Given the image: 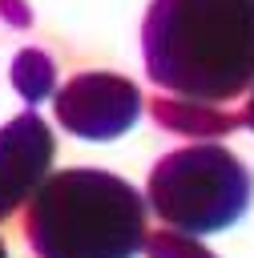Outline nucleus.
Returning a JSON list of instances; mask_svg holds the SVG:
<instances>
[{"mask_svg":"<svg viewBox=\"0 0 254 258\" xmlns=\"http://www.w3.org/2000/svg\"><path fill=\"white\" fill-rule=\"evenodd\" d=\"M0 16H4L8 24H16V28L32 20V12H28V4H24V0H0Z\"/></svg>","mask_w":254,"mask_h":258,"instance_id":"1a4fd4ad","label":"nucleus"},{"mask_svg":"<svg viewBox=\"0 0 254 258\" xmlns=\"http://www.w3.org/2000/svg\"><path fill=\"white\" fill-rule=\"evenodd\" d=\"M60 129L85 141H109L137 125L141 93L121 73H77L52 97Z\"/></svg>","mask_w":254,"mask_h":258,"instance_id":"20e7f679","label":"nucleus"},{"mask_svg":"<svg viewBox=\"0 0 254 258\" xmlns=\"http://www.w3.org/2000/svg\"><path fill=\"white\" fill-rule=\"evenodd\" d=\"M36 258H133L145 234L141 194L105 169H60L40 181L24 210Z\"/></svg>","mask_w":254,"mask_h":258,"instance_id":"f03ea898","label":"nucleus"},{"mask_svg":"<svg viewBox=\"0 0 254 258\" xmlns=\"http://www.w3.org/2000/svg\"><path fill=\"white\" fill-rule=\"evenodd\" d=\"M141 56L173 97L234 101L254 89V0H149Z\"/></svg>","mask_w":254,"mask_h":258,"instance_id":"f257e3e1","label":"nucleus"},{"mask_svg":"<svg viewBox=\"0 0 254 258\" xmlns=\"http://www.w3.org/2000/svg\"><path fill=\"white\" fill-rule=\"evenodd\" d=\"M149 258H214L202 242H194V234H177V230H161V234H149L145 242Z\"/></svg>","mask_w":254,"mask_h":258,"instance_id":"6e6552de","label":"nucleus"},{"mask_svg":"<svg viewBox=\"0 0 254 258\" xmlns=\"http://www.w3.org/2000/svg\"><path fill=\"white\" fill-rule=\"evenodd\" d=\"M254 181L226 145H185L149 169V206L181 234L234 226L250 206Z\"/></svg>","mask_w":254,"mask_h":258,"instance_id":"7ed1b4c3","label":"nucleus"},{"mask_svg":"<svg viewBox=\"0 0 254 258\" xmlns=\"http://www.w3.org/2000/svg\"><path fill=\"white\" fill-rule=\"evenodd\" d=\"M242 121L254 129V93H250V101H246V113H242Z\"/></svg>","mask_w":254,"mask_h":258,"instance_id":"9d476101","label":"nucleus"},{"mask_svg":"<svg viewBox=\"0 0 254 258\" xmlns=\"http://www.w3.org/2000/svg\"><path fill=\"white\" fill-rule=\"evenodd\" d=\"M52 161V129L28 109L0 129V222L40 189Z\"/></svg>","mask_w":254,"mask_h":258,"instance_id":"39448f33","label":"nucleus"},{"mask_svg":"<svg viewBox=\"0 0 254 258\" xmlns=\"http://www.w3.org/2000/svg\"><path fill=\"white\" fill-rule=\"evenodd\" d=\"M153 117L173 129V133H185V137H218V133H230L242 117H230L206 101H185V97H161L153 105Z\"/></svg>","mask_w":254,"mask_h":258,"instance_id":"423d86ee","label":"nucleus"},{"mask_svg":"<svg viewBox=\"0 0 254 258\" xmlns=\"http://www.w3.org/2000/svg\"><path fill=\"white\" fill-rule=\"evenodd\" d=\"M0 258H8V250H4V242H0Z\"/></svg>","mask_w":254,"mask_h":258,"instance_id":"9b49d317","label":"nucleus"},{"mask_svg":"<svg viewBox=\"0 0 254 258\" xmlns=\"http://www.w3.org/2000/svg\"><path fill=\"white\" fill-rule=\"evenodd\" d=\"M12 85H16V93H20L28 105L44 101V97L52 93V85H56V69H52V60H48V52H40V48H20L16 60H12Z\"/></svg>","mask_w":254,"mask_h":258,"instance_id":"0eeeda50","label":"nucleus"}]
</instances>
